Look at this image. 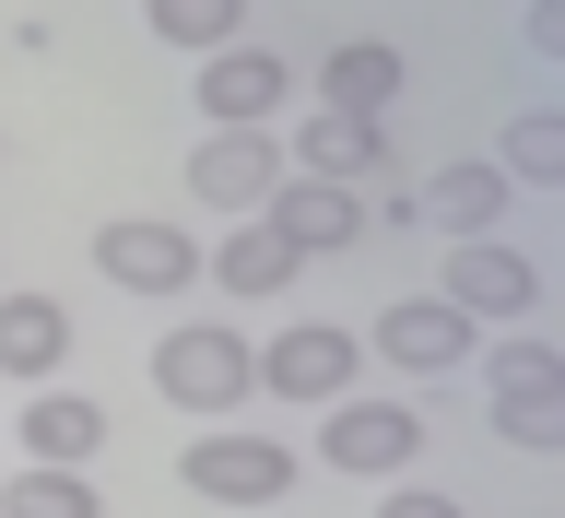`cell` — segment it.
Listing matches in <instances>:
<instances>
[{"instance_id":"obj_8","label":"cell","mask_w":565,"mask_h":518,"mask_svg":"<svg viewBox=\"0 0 565 518\" xmlns=\"http://www.w3.org/2000/svg\"><path fill=\"white\" fill-rule=\"evenodd\" d=\"M271 189H282V141L271 130H212L201 154H189V201H201V212H236V224H247Z\"/></svg>"},{"instance_id":"obj_14","label":"cell","mask_w":565,"mask_h":518,"mask_svg":"<svg viewBox=\"0 0 565 518\" xmlns=\"http://www.w3.org/2000/svg\"><path fill=\"white\" fill-rule=\"evenodd\" d=\"M259 212L282 224V247H295V260H330V247H353L365 224H377V212L353 201V189H330V177H282Z\"/></svg>"},{"instance_id":"obj_21","label":"cell","mask_w":565,"mask_h":518,"mask_svg":"<svg viewBox=\"0 0 565 518\" xmlns=\"http://www.w3.org/2000/svg\"><path fill=\"white\" fill-rule=\"evenodd\" d=\"M377 518H459V507H448V495H413V484H401V495H377Z\"/></svg>"},{"instance_id":"obj_6","label":"cell","mask_w":565,"mask_h":518,"mask_svg":"<svg viewBox=\"0 0 565 518\" xmlns=\"http://www.w3.org/2000/svg\"><path fill=\"white\" fill-rule=\"evenodd\" d=\"M353 330H330V318H295L271 353H247V378L271 389V401H353Z\"/></svg>"},{"instance_id":"obj_19","label":"cell","mask_w":565,"mask_h":518,"mask_svg":"<svg viewBox=\"0 0 565 518\" xmlns=\"http://www.w3.org/2000/svg\"><path fill=\"white\" fill-rule=\"evenodd\" d=\"M236 24H247V0H153V35H166V47H236Z\"/></svg>"},{"instance_id":"obj_10","label":"cell","mask_w":565,"mask_h":518,"mask_svg":"<svg viewBox=\"0 0 565 518\" xmlns=\"http://www.w3.org/2000/svg\"><path fill=\"white\" fill-rule=\"evenodd\" d=\"M494 436H507V448H554V342H542V330H519V342L494 353Z\"/></svg>"},{"instance_id":"obj_5","label":"cell","mask_w":565,"mask_h":518,"mask_svg":"<svg viewBox=\"0 0 565 518\" xmlns=\"http://www.w3.org/2000/svg\"><path fill=\"white\" fill-rule=\"evenodd\" d=\"M436 295H448V307L471 318V330H483V318H507V330H530V318H542V272H530V260H519L507 236L448 247V283H436Z\"/></svg>"},{"instance_id":"obj_20","label":"cell","mask_w":565,"mask_h":518,"mask_svg":"<svg viewBox=\"0 0 565 518\" xmlns=\"http://www.w3.org/2000/svg\"><path fill=\"white\" fill-rule=\"evenodd\" d=\"M554 154H565V118H554V95H530L519 118H507V166L494 177H554Z\"/></svg>"},{"instance_id":"obj_13","label":"cell","mask_w":565,"mask_h":518,"mask_svg":"<svg viewBox=\"0 0 565 518\" xmlns=\"http://www.w3.org/2000/svg\"><path fill=\"white\" fill-rule=\"evenodd\" d=\"M365 342L401 366V378H448L459 353H471V318L448 307V295H401V307H377V330Z\"/></svg>"},{"instance_id":"obj_3","label":"cell","mask_w":565,"mask_h":518,"mask_svg":"<svg viewBox=\"0 0 565 518\" xmlns=\"http://www.w3.org/2000/svg\"><path fill=\"white\" fill-rule=\"evenodd\" d=\"M153 389H166L177 413H224V401H247V342L224 330V318H177L166 342H153Z\"/></svg>"},{"instance_id":"obj_4","label":"cell","mask_w":565,"mask_h":518,"mask_svg":"<svg viewBox=\"0 0 565 518\" xmlns=\"http://www.w3.org/2000/svg\"><path fill=\"white\" fill-rule=\"evenodd\" d=\"M318 459H330V472H353V484H413L424 413H413V401H342V413L318 424Z\"/></svg>"},{"instance_id":"obj_2","label":"cell","mask_w":565,"mask_h":518,"mask_svg":"<svg viewBox=\"0 0 565 518\" xmlns=\"http://www.w3.org/2000/svg\"><path fill=\"white\" fill-rule=\"evenodd\" d=\"M95 272L118 295H141V307H166V295L201 283V236L166 224V212H118V224H95Z\"/></svg>"},{"instance_id":"obj_7","label":"cell","mask_w":565,"mask_h":518,"mask_svg":"<svg viewBox=\"0 0 565 518\" xmlns=\"http://www.w3.org/2000/svg\"><path fill=\"white\" fill-rule=\"evenodd\" d=\"M282 95H295V60L247 47V35L201 60V118H212V130H271V118H282Z\"/></svg>"},{"instance_id":"obj_11","label":"cell","mask_w":565,"mask_h":518,"mask_svg":"<svg viewBox=\"0 0 565 518\" xmlns=\"http://www.w3.org/2000/svg\"><path fill=\"white\" fill-rule=\"evenodd\" d=\"M401 95H413V60H401L388 35H342V47L318 60V106H330V118H388Z\"/></svg>"},{"instance_id":"obj_15","label":"cell","mask_w":565,"mask_h":518,"mask_svg":"<svg viewBox=\"0 0 565 518\" xmlns=\"http://www.w3.org/2000/svg\"><path fill=\"white\" fill-rule=\"evenodd\" d=\"M12 448L47 459V472H83V459L106 448V401H71V389H35L24 424H12Z\"/></svg>"},{"instance_id":"obj_17","label":"cell","mask_w":565,"mask_h":518,"mask_svg":"<svg viewBox=\"0 0 565 518\" xmlns=\"http://www.w3.org/2000/svg\"><path fill=\"white\" fill-rule=\"evenodd\" d=\"M201 272L224 283V295H282L307 260L282 247V224H271V212H247V224H224V247H201Z\"/></svg>"},{"instance_id":"obj_12","label":"cell","mask_w":565,"mask_h":518,"mask_svg":"<svg viewBox=\"0 0 565 518\" xmlns=\"http://www.w3.org/2000/svg\"><path fill=\"white\" fill-rule=\"evenodd\" d=\"M401 224H436V236H507V177L494 166H436L424 189H401Z\"/></svg>"},{"instance_id":"obj_1","label":"cell","mask_w":565,"mask_h":518,"mask_svg":"<svg viewBox=\"0 0 565 518\" xmlns=\"http://www.w3.org/2000/svg\"><path fill=\"white\" fill-rule=\"evenodd\" d=\"M177 484L212 495V507H282V495H295V448L259 436V424H212V436H189Z\"/></svg>"},{"instance_id":"obj_16","label":"cell","mask_w":565,"mask_h":518,"mask_svg":"<svg viewBox=\"0 0 565 518\" xmlns=\"http://www.w3.org/2000/svg\"><path fill=\"white\" fill-rule=\"evenodd\" d=\"M60 353H71V307H60V295H0V378L47 389Z\"/></svg>"},{"instance_id":"obj_18","label":"cell","mask_w":565,"mask_h":518,"mask_svg":"<svg viewBox=\"0 0 565 518\" xmlns=\"http://www.w3.org/2000/svg\"><path fill=\"white\" fill-rule=\"evenodd\" d=\"M0 518H106V495L83 484V472H47V459H24V472L0 484Z\"/></svg>"},{"instance_id":"obj_9","label":"cell","mask_w":565,"mask_h":518,"mask_svg":"<svg viewBox=\"0 0 565 518\" xmlns=\"http://www.w3.org/2000/svg\"><path fill=\"white\" fill-rule=\"evenodd\" d=\"M282 141V177H330V189H353V177H388V118H295V130H271Z\"/></svg>"}]
</instances>
